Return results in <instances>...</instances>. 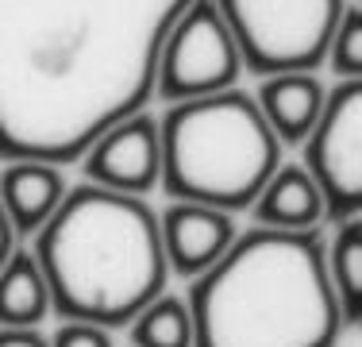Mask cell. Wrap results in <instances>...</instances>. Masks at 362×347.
I'll return each instance as SVG.
<instances>
[{"label": "cell", "instance_id": "cell-6", "mask_svg": "<svg viewBox=\"0 0 362 347\" xmlns=\"http://www.w3.org/2000/svg\"><path fill=\"white\" fill-rule=\"evenodd\" d=\"M239 74V50L231 42V31L223 28L212 0H189V8L177 16L158 55L154 74V97L181 104L212 93L235 89Z\"/></svg>", "mask_w": 362, "mask_h": 347}, {"label": "cell", "instance_id": "cell-7", "mask_svg": "<svg viewBox=\"0 0 362 347\" xmlns=\"http://www.w3.org/2000/svg\"><path fill=\"white\" fill-rule=\"evenodd\" d=\"M305 174L320 189L324 220H358L362 208V81H335L305 139Z\"/></svg>", "mask_w": 362, "mask_h": 347}, {"label": "cell", "instance_id": "cell-11", "mask_svg": "<svg viewBox=\"0 0 362 347\" xmlns=\"http://www.w3.org/2000/svg\"><path fill=\"white\" fill-rule=\"evenodd\" d=\"M324 81L316 74H278L258 85V112L278 143H305L324 108Z\"/></svg>", "mask_w": 362, "mask_h": 347}, {"label": "cell", "instance_id": "cell-13", "mask_svg": "<svg viewBox=\"0 0 362 347\" xmlns=\"http://www.w3.org/2000/svg\"><path fill=\"white\" fill-rule=\"evenodd\" d=\"M50 312V293L31 251L16 247L0 266V328H35Z\"/></svg>", "mask_w": 362, "mask_h": 347}, {"label": "cell", "instance_id": "cell-19", "mask_svg": "<svg viewBox=\"0 0 362 347\" xmlns=\"http://www.w3.org/2000/svg\"><path fill=\"white\" fill-rule=\"evenodd\" d=\"M12 251H16V232L8 228V216H4V208H0V266L8 263Z\"/></svg>", "mask_w": 362, "mask_h": 347}, {"label": "cell", "instance_id": "cell-18", "mask_svg": "<svg viewBox=\"0 0 362 347\" xmlns=\"http://www.w3.org/2000/svg\"><path fill=\"white\" fill-rule=\"evenodd\" d=\"M0 347H50L35 328H0Z\"/></svg>", "mask_w": 362, "mask_h": 347}, {"label": "cell", "instance_id": "cell-10", "mask_svg": "<svg viewBox=\"0 0 362 347\" xmlns=\"http://www.w3.org/2000/svg\"><path fill=\"white\" fill-rule=\"evenodd\" d=\"M66 197V178L47 162H4L0 166V208L16 236H35Z\"/></svg>", "mask_w": 362, "mask_h": 347}, {"label": "cell", "instance_id": "cell-8", "mask_svg": "<svg viewBox=\"0 0 362 347\" xmlns=\"http://www.w3.org/2000/svg\"><path fill=\"white\" fill-rule=\"evenodd\" d=\"M81 174L89 186H100L108 193L146 197L158 186L162 174L158 120L151 112H135V116L119 120L116 127H108L81 154Z\"/></svg>", "mask_w": 362, "mask_h": 347}, {"label": "cell", "instance_id": "cell-9", "mask_svg": "<svg viewBox=\"0 0 362 347\" xmlns=\"http://www.w3.org/2000/svg\"><path fill=\"white\" fill-rule=\"evenodd\" d=\"M235 224L228 212L204 205H185L174 201L158 216V239L166 255V271L181 278H201L212 263H220L223 251L235 239Z\"/></svg>", "mask_w": 362, "mask_h": 347}, {"label": "cell", "instance_id": "cell-4", "mask_svg": "<svg viewBox=\"0 0 362 347\" xmlns=\"http://www.w3.org/2000/svg\"><path fill=\"white\" fill-rule=\"evenodd\" d=\"M158 186L174 201L216 212L251 208L281 166V143L243 89L170 104L158 120Z\"/></svg>", "mask_w": 362, "mask_h": 347}, {"label": "cell", "instance_id": "cell-12", "mask_svg": "<svg viewBox=\"0 0 362 347\" xmlns=\"http://www.w3.org/2000/svg\"><path fill=\"white\" fill-rule=\"evenodd\" d=\"M258 228L274 232H313L324 220V201L320 189L313 186V178L305 166H278L270 174V181L262 186V193L251 205Z\"/></svg>", "mask_w": 362, "mask_h": 347}, {"label": "cell", "instance_id": "cell-5", "mask_svg": "<svg viewBox=\"0 0 362 347\" xmlns=\"http://www.w3.org/2000/svg\"><path fill=\"white\" fill-rule=\"evenodd\" d=\"M247 74H313L347 0H212Z\"/></svg>", "mask_w": 362, "mask_h": 347}, {"label": "cell", "instance_id": "cell-3", "mask_svg": "<svg viewBox=\"0 0 362 347\" xmlns=\"http://www.w3.org/2000/svg\"><path fill=\"white\" fill-rule=\"evenodd\" d=\"M35 263L50 293V312L77 324H132L166 293V255L158 216L143 197L100 186L66 189L62 205L35 232Z\"/></svg>", "mask_w": 362, "mask_h": 347}, {"label": "cell", "instance_id": "cell-16", "mask_svg": "<svg viewBox=\"0 0 362 347\" xmlns=\"http://www.w3.org/2000/svg\"><path fill=\"white\" fill-rule=\"evenodd\" d=\"M324 62H332L339 81H358V74H362V8L358 4L343 8V20L335 28L332 42H327Z\"/></svg>", "mask_w": 362, "mask_h": 347}, {"label": "cell", "instance_id": "cell-15", "mask_svg": "<svg viewBox=\"0 0 362 347\" xmlns=\"http://www.w3.org/2000/svg\"><path fill=\"white\" fill-rule=\"evenodd\" d=\"M132 343L135 347H193V320H189L185 297L158 293L132 320Z\"/></svg>", "mask_w": 362, "mask_h": 347}, {"label": "cell", "instance_id": "cell-2", "mask_svg": "<svg viewBox=\"0 0 362 347\" xmlns=\"http://www.w3.org/2000/svg\"><path fill=\"white\" fill-rule=\"evenodd\" d=\"M193 347H335L343 312L324 266V236L251 228L231 239L185 297Z\"/></svg>", "mask_w": 362, "mask_h": 347}, {"label": "cell", "instance_id": "cell-14", "mask_svg": "<svg viewBox=\"0 0 362 347\" xmlns=\"http://www.w3.org/2000/svg\"><path fill=\"white\" fill-rule=\"evenodd\" d=\"M327 282L335 290L339 312L347 324H358L362 317V220L335 224L332 243H324Z\"/></svg>", "mask_w": 362, "mask_h": 347}, {"label": "cell", "instance_id": "cell-17", "mask_svg": "<svg viewBox=\"0 0 362 347\" xmlns=\"http://www.w3.org/2000/svg\"><path fill=\"white\" fill-rule=\"evenodd\" d=\"M50 347H112V336L97 324H77V320H62L54 332Z\"/></svg>", "mask_w": 362, "mask_h": 347}, {"label": "cell", "instance_id": "cell-1", "mask_svg": "<svg viewBox=\"0 0 362 347\" xmlns=\"http://www.w3.org/2000/svg\"><path fill=\"white\" fill-rule=\"evenodd\" d=\"M189 0H0V159L70 166L146 112Z\"/></svg>", "mask_w": 362, "mask_h": 347}]
</instances>
